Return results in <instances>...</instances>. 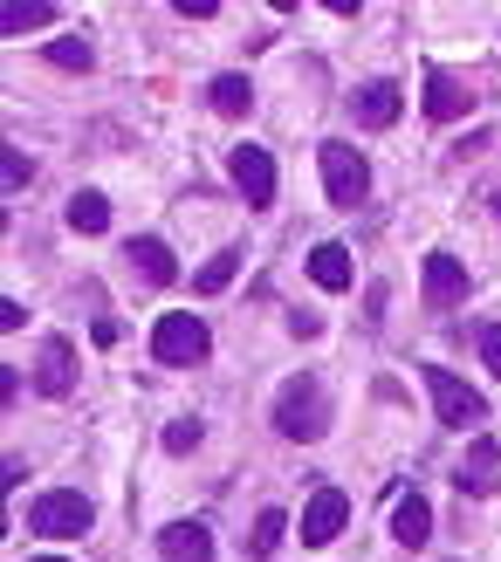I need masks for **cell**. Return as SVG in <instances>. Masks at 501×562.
<instances>
[{
	"instance_id": "obj_15",
	"label": "cell",
	"mask_w": 501,
	"mask_h": 562,
	"mask_svg": "<svg viewBox=\"0 0 501 562\" xmlns=\"http://www.w3.org/2000/svg\"><path fill=\"white\" fill-rule=\"evenodd\" d=\"M433 536V508H426V494H405L399 508H392V542L399 549H426Z\"/></svg>"
},
{
	"instance_id": "obj_1",
	"label": "cell",
	"mask_w": 501,
	"mask_h": 562,
	"mask_svg": "<svg viewBox=\"0 0 501 562\" xmlns=\"http://www.w3.org/2000/svg\"><path fill=\"white\" fill-rule=\"evenodd\" d=\"M275 432L296 439V446H310V439L330 432V398H323L316 378H289L282 384V398H275Z\"/></svg>"
},
{
	"instance_id": "obj_12",
	"label": "cell",
	"mask_w": 501,
	"mask_h": 562,
	"mask_svg": "<svg viewBox=\"0 0 501 562\" xmlns=\"http://www.w3.org/2000/svg\"><path fill=\"white\" fill-rule=\"evenodd\" d=\"M467 110H475V90H460L447 69H426V117L454 124V117H467Z\"/></svg>"
},
{
	"instance_id": "obj_18",
	"label": "cell",
	"mask_w": 501,
	"mask_h": 562,
	"mask_svg": "<svg viewBox=\"0 0 501 562\" xmlns=\"http://www.w3.org/2000/svg\"><path fill=\"white\" fill-rule=\"evenodd\" d=\"M48 21H55L48 0H8V8H0V35H21V27H48Z\"/></svg>"
},
{
	"instance_id": "obj_13",
	"label": "cell",
	"mask_w": 501,
	"mask_h": 562,
	"mask_svg": "<svg viewBox=\"0 0 501 562\" xmlns=\"http://www.w3.org/2000/svg\"><path fill=\"white\" fill-rule=\"evenodd\" d=\"M131 268L145 274L152 289H172V281H179V261H172V247H165L158 234H137L131 240Z\"/></svg>"
},
{
	"instance_id": "obj_21",
	"label": "cell",
	"mask_w": 501,
	"mask_h": 562,
	"mask_svg": "<svg viewBox=\"0 0 501 562\" xmlns=\"http://www.w3.org/2000/svg\"><path fill=\"white\" fill-rule=\"evenodd\" d=\"M48 63H55V69H76V76H82V69L97 63V48L82 42V35H63V42H48Z\"/></svg>"
},
{
	"instance_id": "obj_6",
	"label": "cell",
	"mask_w": 501,
	"mask_h": 562,
	"mask_svg": "<svg viewBox=\"0 0 501 562\" xmlns=\"http://www.w3.org/2000/svg\"><path fill=\"white\" fill-rule=\"evenodd\" d=\"M344 528H350V494L344 487H316L310 508H302V521H296V536L310 542V549H330Z\"/></svg>"
},
{
	"instance_id": "obj_20",
	"label": "cell",
	"mask_w": 501,
	"mask_h": 562,
	"mask_svg": "<svg viewBox=\"0 0 501 562\" xmlns=\"http://www.w3.org/2000/svg\"><path fill=\"white\" fill-rule=\"evenodd\" d=\"M234 268H241V247H227V255H213L200 274H192V289H200V295H220V289L234 281Z\"/></svg>"
},
{
	"instance_id": "obj_3",
	"label": "cell",
	"mask_w": 501,
	"mask_h": 562,
	"mask_svg": "<svg viewBox=\"0 0 501 562\" xmlns=\"http://www.w3.org/2000/svg\"><path fill=\"white\" fill-rule=\"evenodd\" d=\"M426 391H433V412H439V426H454V432H481V418H488V398L475 384H460L447 363H426Z\"/></svg>"
},
{
	"instance_id": "obj_16",
	"label": "cell",
	"mask_w": 501,
	"mask_h": 562,
	"mask_svg": "<svg viewBox=\"0 0 501 562\" xmlns=\"http://www.w3.org/2000/svg\"><path fill=\"white\" fill-rule=\"evenodd\" d=\"M350 110H357V124L365 131H385L399 117V82H365V90L350 97Z\"/></svg>"
},
{
	"instance_id": "obj_5",
	"label": "cell",
	"mask_w": 501,
	"mask_h": 562,
	"mask_svg": "<svg viewBox=\"0 0 501 562\" xmlns=\"http://www.w3.org/2000/svg\"><path fill=\"white\" fill-rule=\"evenodd\" d=\"M323 192H330V206H365V192H371V165L357 145H323Z\"/></svg>"
},
{
	"instance_id": "obj_9",
	"label": "cell",
	"mask_w": 501,
	"mask_h": 562,
	"mask_svg": "<svg viewBox=\"0 0 501 562\" xmlns=\"http://www.w3.org/2000/svg\"><path fill=\"white\" fill-rule=\"evenodd\" d=\"M420 289H426V308H460V295H467V268H460V255H426Z\"/></svg>"
},
{
	"instance_id": "obj_25",
	"label": "cell",
	"mask_w": 501,
	"mask_h": 562,
	"mask_svg": "<svg viewBox=\"0 0 501 562\" xmlns=\"http://www.w3.org/2000/svg\"><path fill=\"white\" fill-rule=\"evenodd\" d=\"M481 363L501 378V323H481Z\"/></svg>"
},
{
	"instance_id": "obj_22",
	"label": "cell",
	"mask_w": 501,
	"mask_h": 562,
	"mask_svg": "<svg viewBox=\"0 0 501 562\" xmlns=\"http://www.w3.org/2000/svg\"><path fill=\"white\" fill-rule=\"evenodd\" d=\"M200 418H172V426H165V453H192V446H200Z\"/></svg>"
},
{
	"instance_id": "obj_11",
	"label": "cell",
	"mask_w": 501,
	"mask_h": 562,
	"mask_svg": "<svg viewBox=\"0 0 501 562\" xmlns=\"http://www.w3.org/2000/svg\"><path fill=\"white\" fill-rule=\"evenodd\" d=\"M158 555H165V562H213L207 521H172V528H158Z\"/></svg>"
},
{
	"instance_id": "obj_7",
	"label": "cell",
	"mask_w": 501,
	"mask_h": 562,
	"mask_svg": "<svg viewBox=\"0 0 501 562\" xmlns=\"http://www.w3.org/2000/svg\"><path fill=\"white\" fill-rule=\"evenodd\" d=\"M227 172H234L241 200L255 206V213H268V206H275V158H268L261 145H234V151H227Z\"/></svg>"
},
{
	"instance_id": "obj_26",
	"label": "cell",
	"mask_w": 501,
	"mask_h": 562,
	"mask_svg": "<svg viewBox=\"0 0 501 562\" xmlns=\"http://www.w3.org/2000/svg\"><path fill=\"white\" fill-rule=\"evenodd\" d=\"M21 316H27V308L14 295H0V329H21Z\"/></svg>"
},
{
	"instance_id": "obj_8",
	"label": "cell",
	"mask_w": 501,
	"mask_h": 562,
	"mask_svg": "<svg viewBox=\"0 0 501 562\" xmlns=\"http://www.w3.org/2000/svg\"><path fill=\"white\" fill-rule=\"evenodd\" d=\"M454 487L475 494V501L501 487V446H494L488 432H475V446H467V460H460V473H454Z\"/></svg>"
},
{
	"instance_id": "obj_19",
	"label": "cell",
	"mask_w": 501,
	"mask_h": 562,
	"mask_svg": "<svg viewBox=\"0 0 501 562\" xmlns=\"http://www.w3.org/2000/svg\"><path fill=\"white\" fill-rule=\"evenodd\" d=\"M69 227L76 234H103L110 227V200H103V192H76V200H69Z\"/></svg>"
},
{
	"instance_id": "obj_28",
	"label": "cell",
	"mask_w": 501,
	"mask_h": 562,
	"mask_svg": "<svg viewBox=\"0 0 501 562\" xmlns=\"http://www.w3.org/2000/svg\"><path fill=\"white\" fill-rule=\"evenodd\" d=\"M35 562H63V555H35Z\"/></svg>"
},
{
	"instance_id": "obj_4",
	"label": "cell",
	"mask_w": 501,
	"mask_h": 562,
	"mask_svg": "<svg viewBox=\"0 0 501 562\" xmlns=\"http://www.w3.org/2000/svg\"><path fill=\"white\" fill-rule=\"evenodd\" d=\"M207 350H213V336H207V323L192 316V308H172V316H158V329H152V357L158 363H207Z\"/></svg>"
},
{
	"instance_id": "obj_23",
	"label": "cell",
	"mask_w": 501,
	"mask_h": 562,
	"mask_svg": "<svg viewBox=\"0 0 501 562\" xmlns=\"http://www.w3.org/2000/svg\"><path fill=\"white\" fill-rule=\"evenodd\" d=\"M282 528H289V515H282V508H268V515L255 521V555H275V542H282Z\"/></svg>"
},
{
	"instance_id": "obj_10",
	"label": "cell",
	"mask_w": 501,
	"mask_h": 562,
	"mask_svg": "<svg viewBox=\"0 0 501 562\" xmlns=\"http://www.w3.org/2000/svg\"><path fill=\"white\" fill-rule=\"evenodd\" d=\"M69 384H76V350L63 344V336H48L42 363H35V391L42 398H69Z\"/></svg>"
},
{
	"instance_id": "obj_24",
	"label": "cell",
	"mask_w": 501,
	"mask_h": 562,
	"mask_svg": "<svg viewBox=\"0 0 501 562\" xmlns=\"http://www.w3.org/2000/svg\"><path fill=\"white\" fill-rule=\"evenodd\" d=\"M27 179H35V165L21 158V145H8V158H0V186H8V192H21Z\"/></svg>"
},
{
	"instance_id": "obj_2",
	"label": "cell",
	"mask_w": 501,
	"mask_h": 562,
	"mask_svg": "<svg viewBox=\"0 0 501 562\" xmlns=\"http://www.w3.org/2000/svg\"><path fill=\"white\" fill-rule=\"evenodd\" d=\"M90 521H97V508H90L76 487L35 494V508H27V528H35V536H48V542H82V536H90Z\"/></svg>"
},
{
	"instance_id": "obj_14",
	"label": "cell",
	"mask_w": 501,
	"mask_h": 562,
	"mask_svg": "<svg viewBox=\"0 0 501 562\" xmlns=\"http://www.w3.org/2000/svg\"><path fill=\"white\" fill-rule=\"evenodd\" d=\"M310 281H316V289H350V281H357V268H350V247H344V240H323V247H310Z\"/></svg>"
},
{
	"instance_id": "obj_17",
	"label": "cell",
	"mask_w": 501,
	"mask_h": 562,
	"mask_svg": "<svg viewBox=\"0 0 501 562\" xmlns=\"http://www.w3.org/2000/svg\"><path fill=\"white\" fill-rule=\"evenodd\" d=\"M207 103L220 110V117H247V110H255V82H247V76H213Z\"/></svg>"
},
{
	"instance_id": "obj_27",
	"label": "cell",
	"mask_w": 501,
	"mask_h": 562,
	"mask_svg": "<svg viewBox=\"0 0 501 562\" xmlns=\"http://www.w3.org/2000/svg\"><path fill=\"white\" fill-rule=\"evenodd\" d=\"M494 220H501V192H494Z\"/></svg>"
}]
</instances>
